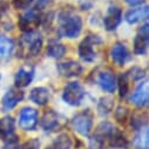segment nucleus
I'll return each instance as SVG.
<instances>
[{"label":"nucleus","instance_id":"f257e3e1","mask_svg":"<svg viewBox=\"0 0 149 149\" xmlns=\"http://www.w3.org/2000/svg\"><path fill=\"white\" fill-rule=\"evenodd\" d=\"M58 34L63 38L74 39L82 31V19L73 11H62L58 17Z\"/></svg>","mask_w":149,"mask_h":149},{"label":"nucleus","instance_id":"f03ea898","mask_svg":"<svg viewBox=\"0 0 149 149\" xmlns=\"http://www.w3.org/2000/svg\"><path fill=\"white\" fill-rule=\"evenodd\" d=\"M85 94H86V92H85L84 87L81 86V84L73 81V82L67 84L66 87L63 88L62 100L69 106L77 107V106H80V103L82 102Z\"/></svg>","mask_w":149,"mask_h":149},{"label":"nucleus","instance_id":"7ed1b4c3","mask_svg":"<svg viewBox=\"0 0 149 149\" xmlns=\"http://www.w3.org/2000/svg\"><path fill=\"white\" fill-rule=\"evenodd\" d=\"M102 42V39L99 35H88L79 45V56L86 61L92 62L96 59V53L94 51V46Z\"/></svg>","mask_w":149,"mask_h":149},{"label":"nucleus","instance_id":"20e7f679","mask_svg":"<svg viewBox=\"0 0 149 149\" xmlns=\"http://www.w3.org/2000/svg\"><path fill=\"white\" fill-rule=\"evenodd\" d=\"M72 126L77 133L82 136H88L93 127V116L89 111L85 110L82 113L74 115L72 119Z\"/></svg>","mask_w":149,"mask_h":149},{"label":"nucleus","instance_id":"39448f33","mask_svg":"<svg viewBox=\"0 0 149 149\" xmlns=\"http://www.w3.org/2000/svg\"><path fill=\"white\" fill-rule=\"evenodd\" d=\"M18 123L21 129L32 132L38 126V111L32 107H24L19 113Z\"/></svg>","mask_w":149,"mask_h":149},{"label":"nucleus","instance_id":"423d86ee","mask_svg":"<svg viewBox=\"0 0 149 149\" xmlns=\"http://www.w3.org/2000/svg\"><path fill=\"white\" fill-rule=\"evenodd\" d=\"M21 42H22V46H26L27 53L31 54L32 56L39 55L42 49V45H44L42 36L34 31L26 32V34L22 36Z\"/></svg>","mask_w":149,"mask_h":149},{"label":"nucleus","instance_id":"0eeeda50","mask_svg":"<svg viewBox=\"0 0 149 149\" xmlns=\"http://www.w3.org/2000/svg\"><path fill=\"white\" fill-rule=\"evenodd\" d=\"M41 22V14L40 11L36 8H32L28 12H26L19 20V26L25 32H32L36 26H39Z\"/></svg>","mask_w":149,"mask_h":149},{"label":"nucleus","instance_id":"6e6552de","mask_svg":"<svg viewBox=\"0 0 149 149\" xmlns=\"http://www.w3.org/2000/svg\"><path fill=\"white\" fill-rule=\"evenodd\" d=\"M24 97H25V93L22 91L15 89V88L8 89L5 93V95L3 96V100H1L3 109L5 111H10V110L14 109L17 107V104L24 100Z\"/></svg>","mask_w":149,"mask_h":149},{"label":"nucleus","instance_id":"1a4fd4ad","mask_svg":"<svg viewBox=\"0 0 149 149\" xmlns=\"http://www.w3.org/2000/svg\"><path fill=\"white\" fill-rule=\"evenodd\" d=\"M122 20V10L119 6H110L103 18V25L107 31H114Z\"/></svg>","mask_w":149,"mask_h":149},{"label":"nucleus","instance_id":"9d476101","mask_svg":"<svg viewBox=\"0 0 149 149\" xmlns=\"http://www.w3.org/2000/svg\"><path fill=\"white\" fill-rule=\"evenodd\" d=\"M61 116L55 113L53 109H48L41 119V127L46 132H55L61 126Z\"/></svg>","mask_w":149,"mask_h":149},{"label":"nucleus","instance_id":"9b49d317","mask_svg":"<svg viewBox=\"0 0 149 149\" xmlns=\"http://www.w3.org/2000/svg\"><path fill=\"white\" fill-rule=\"evenodd\" d=\"M148 22H146L141 28L139 34L134 39V53L137 55H144L148 48Z\"/></svg>","mask_w":149,"mask_h":149},{"label":"nucleus","instance_id":"f8f14e48","mask_svg":"<svg viewBox=\"0 0 149 149\" xmlns=\"http://www.w3.org/2000/svg\"><path fill=\"white\" fill-rule=\"evenodd\" d=\"M84 68L82 66L77 62V61H66L61 62L58 65V72L65 78H74V77H79L81 75Z\"/></svg>","mask_w":149,"mask_h":149},{"label":"nucleus","instance_id":"ddd939ff","mask_svg":"<svg viewBox=\"0 0 149 149\" xmlns=\"http://www.w3.org/2000/svg\"><path fill=\"white\" fill-rule=\"evenodd\" d=\"M33 78H34V67L32 66L21 67L18 69L14 77V84L18 88H25L33 81Z\"/></svg>","mask_w":149,"mask_h":149},{"label":"nucleus","instance_id":"4468645a","mask_svg":"<svg viewBox=\"0 0 149 149\" xmlns=\"http://www.w3.org/2000/svg\"><path fill=\"white\" fill-rule=\"evenodd\" d=\"M97 85L107 93H114L116 89V78L110 70H103L97 75Z\"/></svg>","mask_w":149,"mask_h":149},{"label":"nucleus","instance_id":"2eb2a0df","mask_svg":"<svg viewBox=\"0 0 149 149\" xmlns=\"http://www.w3.org/2000/svg\"><path fill=\"white\" fill-rule=\"evenodd\" d=\"M130 101L133 102L134 106L139 107V108H143L148 104V82L143 81L141 82L136 89L134 91Z\"/></svg>","mask_w":149,"mask_h":149},{"label":"nucleus","instance_id":"dca6fc26","mask_svg":"<svg viewBox=\"0 0 149 149\" xmlns=\"http://www.w3.org/2000/svg\"><path fill=\"white\" fill-rule=\"evenodd\" d=\"M110 56L118 66H123L126 63V61L129 59V53L127 47L123 44H115L110 49Z\"/></svg>","mask_w":149,"mask_h":149},{"label":"nucleus","instance_id":"f3484780","mask_svg":"<svg viewBox=\"0 0 149 149\" xmlns=\"http://www.w3.org/2000/svg\"><path fill=\"white\" fill-rule=\"evenodd\" d=\"M29 100L38 106H45L49 100V91L46 87H35L29 93Z\"/></svg>","mask_w":149,"mask_h":149},{"label":"nucleus","instance_id":"a211bd4d","mask_svg":"<svg viewBox=\"0 0 149 149\" xmlns=\"http://www.w3.org/2000/svg\"><path fill=\"white\" fill-rule=\"evenodd\" d=\"M109 146L114 149H128L129 148V141L127 140L126 135L119 130L114 129L111 135L109 136Z\"/></svg>","mask_w":149,"mask_h":149},{"label":"nucleus","instance_id":"6ab92c4d","mask_svg":"<svg viewBox=\"0 0 149 149\" xmlns=\"http://www.w3.org/2000/svg\"><path fill=\"white\" fill-rule=\"evenodd\" d=\"M148 12H149L148 6L133 8L126 13L125 19L129 25H134V24H137L142 20H146L148 18Z\"/></svg>","mask_w":149,"mask_h":149},{"label":"nucleus","instance_id":"aec40b11","mask_svg":"<svg viewBox=\"0 0 149 149\" xmlns=\"http://www.w3.org/2000/svg\"><path fill=\"white\" fill-rule=\"evenodd\" d=\"M14 49V42L12 39L0 34V61L8 59Z\"/></svg>","mask_w":149,"mask_h":149},{"label":"nucleus","instance_id":"412c9836","mask_svg":"<svg viewBox=\"0 0 149 149\" xmlns=\"http://www.w3.org/2000/svg\"><path fill=\"white\" fill-rule=\"evenodd\" d=\"M66 47L65 45L60 44L56 40H51L47 46V55L53 59H61L66 54Z\"/></svg>","mask_w":149,"mask_h":149},{"label":"nucleus","instance_id":"4be33fe9","mask_svg":"<svg viewBox=\"0 0 149 149\" xmlns=\"http://www.w3.org/2000/svg\"><path fill=\"white\" fill-rule=\"evenodd\" d=\"M15 121L12 116H4L0 119V135L8 137L14 134Z\"/></svg>","mask_w":149,"mask_h":149},{"label":"nucleus","instance_id":"5701e85b","mask_svg":"<svg viewBox=\"0 0 149 149\" xmlns=\"http://www.w3.org/2000/svg\"><path fill=\"white\" fill-rule=\"evenodd\" d=\"M70 148H72V139H70V136L68 134H66V133H62L46 149H70Z\"/></svg>","mask_w":149,"mask_h":149},{"label":"nucleus","instance_id":"b1692460","mask_svg":"<svg viewBox=\"0 0 149 149\" xmlns=\"http://www.w3.org/2000/svg\"><path fill=\"white\" fill-rule=\"evenodd\" d=\"M133 144L136 149H148L149 148V141H148V128L144 127L139 130L136 134Z\"/></svg>","mask_w":149,"mask_h":149},{"label":"nucleus","instance_id":"393cba45","mask_svg":"<svg viewBox=\"0 0 149 149\" xmlns=\"http://www.w3.org/2000/svg\"><path fill=\"white\" fill-rule=\"evenodd\" d=\"M113 108H114V100L109 96L101 97L97 103V111L100 115H108L113 110Z\"/></svg>","mask_w":149,"mask_h":149},{"label":"nucleus","instance_id":"a878e982","mask_svg":"<svg viewBox=\"0 0 149 149\" xmlns=\"http://www.w3.org/2000/svg\"><path fill=\"white\" fill-rule=\"evenodd\" d=\"M114 129H115V127L111 125L110 122L103 121V122H101V123L97 126L95 134H96L97 136L102 137L103 140H106V139H109V136L111 135V133H113Z\"/></svg>","mask_w":149,"mask_h":149},{"label":"nucleus","instance_id":"bb28decb","mask_svg":"<svg viewBox=\"0 0 149 149\" xmlns=\"http://www.w3.org/2000/svg\"><path fill=\"white\" fill-rule=\"evenodd\" d=\"M116 86L119 87L120 96L125 97L128 94V91H129V81H128V74L127 73L120 74L118 80H116Z\"/></svg>","mask_w":149,"mask_h":149},{"label":"nucleus","instance_id":"cd10ccee","mask_svg":"<svg viewBox=\"0 0 149 149\" xmlns=\"http://www.w3.org/2000/svg\"><path fill=\"white\" fill-rule=\"evenodd\" d=\"M104 148V140L96 134L88 139V149H103Z\"/></svg>","mask_w":149,"mask_h":149},{"label":"nucleus","instance_id":"c85d7f7f","mask_svg":"<svg viewBox=\"0 0 149 149\" xmlns=\"http://www.w3.org/2000/svg\"><path fill=\"white\" fill-rule=\"evenodd\" d=\"M19 148V142H18V136L17 135H11L6 137L5 143H4V149H18Z\"/></svg>","mask_w":149,"mask_h":149},{"label":"nucleus","instance_id":"c756f323","mask_svg":"<svg viewBox=\"0 0 149 149\" xmlns=\"http://www.w3.org/2000/svg\"><path fill=\"white\" fill-rule=\"evenodd\" d=\"M18 149H40V141L39 139H31L19 146Z\"/></svg>","mask_w":149,"mask_h":149},{"label":"nucleus","instance_id":"7c9ffc66","mask_svg":"<svg viewBox=\"0 0 149 149\" xmlns=\"http://www.w3.org/2000/svg\"><path fill=\"white\" fill-rule=\"evenodd\" d=\"M128 118V109L126 107H118V109L115 110V119L119 121V122H125Z\"/></svg>","mask_w":149,"mask_h":149},{"label":"nucleus","instance_id":"2f4dec72","mask_svg":"<svg viewBox=\"0 0 149 149\" xmlns=\"http://www.w3.org/2000/svg\"><path fill=\"white\" fill-rule=\"evenodd\" d=\"M33 0H12V4L17 10H25L28 8Z\"/></svg>","mask_w":149,"mask_h":149},{"label":"nucleus","instance_id":"473e14b6","mask_svg":"<svg viewBox=\"0 0 149 149\" xmlns=\"http://www.w3.org/2000/svg\"><path fill=\"white\" fill-rule=\"evenodd\" d=\"M132 73L134 74V75H133L134 80H139V79H143L144 78V72L141 68H139V67H134L132 69Z\"/></svg>","mask_w":149,"mask_h":149},{"label":"nucleus","instance_id":"72a5a7b5","mask_svg":"<svg viewBox=\"0 0 149 149\" xmlns=\"http://www.w3.org/2000/svg\"><path fill=\"white\" fill-rule=\"evenodd\" d=\"M48 5H49V0H38V3L34 6V8H36L38 11H41L45 7H47Z\"/></svg>","mask_w":149,"mask_h":149},{"label":"nucleus","instance_id":"f704fd0d","mask_svg":"<svg viewBox=\"0 0 149 149\" xmlns=\"http://www.w3.org/2000/svg\"><path fill=\"white\" fill-rule=\"evenodd\" d=\"M126 1V4L127 5H129L130 7H135V6H140V5H142L146 0H125Z\"/></svg>","mask_w":149,"mask_h":149},{"label":"nucleus","instance_id":"c9c22d12","mask_svg":"<svg viewBox=\"0 0 149 149\" xmlns=\"http://www.w3.org/2000/svg\"><path fill=\"white\" fill-rule=\"evenodd\" d=\"M0 80H1V74H0Z\"/></svg>","mask_w":149,"mask_h":149}]
</instances>
